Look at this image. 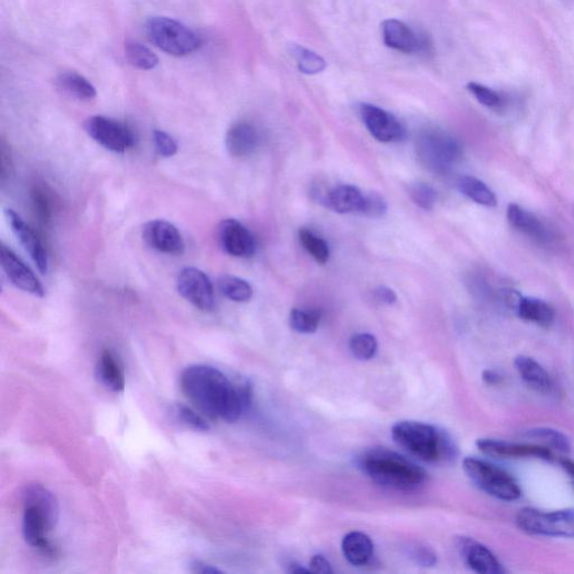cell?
<instances>
[{
	"mask_svg": "<svg viewBox=\"0 0 574 574\" xmlns=\"http://www.w3.org/2000/svg\"><path fill=\"white\" fill-rule=\"evenodd\" d=\"M180 384L185 397L212 420L237 422L252 405L248 384L235 385L211 366H189L182 373Z\"/></svg>",
	"mask_w": 574,
	"mask_h": 574,
	"instance_id": "6da1fadb",
	"label": "cell"
},
{
	"mask_svg": "<svg viewBox=\"0 0 574 574\" xmlns=\"http://www.w3.org/2000/svg\"><path fill=\"white\" fill-rule=\"evenodd\" d=\"M357 463L359 469L373 483L394 491H416L423 486L428 478L423 468L386 448L365 451Z\"/></svg>",
	"mask_w": 574,
	"mask_h": 574,
	"instance_id": "7a4b0ae2",
	"label": "cell"
},
{
	"mask_svg": "<svg viewBox=\"0 0 574 574\" xmlns=\"http://www.w3.org/2000/svg\"><path fill=\"white\" fill-rule=\"evenodd\" d=\"M392 437L399 448L420 461L439 463L456 457L450 436L435 425L401 421L394 424Z\"/></svg>",
	"mask_w": 574,
	"mask_h": 574,
	"instance_id": "3957f363",
	"label": "cell"
},
{
	"mask_svg": "<svg viewBox=\"0 0 574 574\" xmlns=\"http://www.w3.org/2000/svg\"><path fill=\"white\" fill-rule=\"evenodd\" d=\"M461 143L439 129H429L416 139V155L421 164L433 173L448 174L462 159Z\"/></svg>",
	"mask_w": 574,
	"mask_h": 574,
	"instance_id": "277c9868",
	"label": "cell"
},
{
	"mask_svg": "<svg viewBox=\"0 0 574 574\" xmlns=\"http://www.w3.org/2000/svg\"><path fill=\"white\" fill-rule=\"evenodd\" d=\"M467 477L487 495L504 501H514L522 496L515 479L499 467L483 459L468 457L462 461Z\"/></svg>",
	"mask_w": 574,
	"mask_h": 574,
	"instance_id": "5b68a950",
	"label": "cell"
},
{
	"mask_svg": "<svg viewBox=\"0 0 574 574\" xmlns=\"http://www.w3.org/2000/svg\"><path fill=\"white\" fill-rule=\"evenodd\" d=\"M146 34L153 44L173 57H186L201 46V40L185 24L168 17H152Z\"/></svg>",
	"mask_w": 574,
	"mask_h": 574,
	"instance_id": "8992f818",
	"label": "cell"
},
{
	"mask_svg": "<svg viewBox=\"0 0 574 574\" xmlns=\"http://www.w3.org/2000/svg\"><path fill=\"white\" fill-rule=\"evenodd\" d=\"M517 526L535 537L574 539V509L544 512L523 508L516 516Z\"/></svg>",
	"mask_w": 574,
	"mask_h": 574,
	"instance_id": "52a82bcc",
	"label": "cell"
},
{
	"mask_svg": "<svg viewBox=\"0 0 574 574\" xmlns=\"http://www.w3.org/2000/svg\"><path fill=\"white\" fill-rule=\"evenodd\" d=\"M381 35L387 48L404 54L429 55L433 52L431 38L416 32L402 20L389 19L381 23Z\"/></svg>",
	"mask_w": 574,
	"mask_h": 574,
	"instance_id": "ba28073f",
	"label": "cell"
},
{
	"mask_svg": "<svg viewBox=\"0 0 574 574\" xmlns=\"http://www.w3.org/2000/svg\"><path fill=\"white\" fill-rule=\"evenodd\" d=\"M83 127L86 133L106 150L124 153L134 146L133 131L112 118L92 116L87 119Z\"/></svg>",
	"mask_w": 574,
	"mask_h": 574,
	"instance_id": "9c48e42d",
	"label": "cell"
},
{
	"mask_svg": "<svg viewBox=\"0 0 574 574\" xmlns=\"http://www.w3.org/2000/svg\"><path fill=\"white\" fill-rule=\"evenodd\" d=\"M177 292L183 299L204 312L216 308L215 290L209 276L195 267H185L177 275Z\"/></svg>",
	"mask_w": 574,
	"mask_h": 574,
	"instance_id": "30bf717a",
	"label": "cell"
},
{
	"mask_svg": "<svg viewBox=\"0 0 574 574\" xmlns=\"http://www.w3.org/2000/svg\"><path fill=\"white\" fill-rule=\"evenodd\" d=\"M361 121L366 129L381 143H397L405 138V129L393 114L371 104H361Z\"/></svg>",
	"mask_w": 574,
	"mask_h": 574,
	"instance_id": "8fae6325",
	"label": "cell"
},
{
	"mask_svg": "<svg viewBox=\"0 0 574 574\" xmlns=\"http://www.w3.org/2000/svg\"><path fill=\"white\" fill-rule=\"evenodd\" d=\"M218 240L221 248L231 256L249 258L256 253L253 233L235 219H225L219 224Z\"/></svg>",
	"mask_w": 574,
	"mask_h": 574,
	"instance_id": "7c38bea8",
	"label": "cell"
},
{
	"mask_svg": "<svg viewBox=\"0 0 574 574\" xmlns=\"http://www.w3.org/2000/svg\"><path fill=\"white\" fill-rule=\"evenodd\" d=\"M0 263L4 271L16 287L37 297H43L45 290L33 271L5 245L0 248Z\"/></svg>",
	"mask_w": 574,
	"mask_h": 574,
	"instance_id": "4fadbf2b",
	"label": "cell"
},
{
	"mask_svg": "<svg viewBox=\"0 0 574 574\" xmlns=\"http://www.w3.org/2000/svg\"><path fill=\"white\" fill-rule=\"evenodd\" d=\"M143 240L151 248L169 255L185 252V240L176 225L165 220H152L143 227Z\"/></svg>",
	"mask_w": 574,
	"mask_h": 574,
	"instance_id": "5bb4252c",
	"label": "cell"
},
{
	"mask_svg": "<svg viewBox=\"0 0 574 574\" xmlns=\"http://www.w3.org/2000/svg\"><path fill=\"white\" fill-rule=\"evenodd\" d=\"M5 216L10 224L12 232L20 240V245L33 259L38 271L42 274L48 273L49 271V257L46 253L44 245L42 244L40 238L37 237L36 232L33 231L29 225L25 223L19 214L12 209H5Z\"/></svg>",
	"mask_w": 574,
	"mask_h": 574,
	"instance_id": "9a60e30c",
	"label": "cell"
},
{
	"mask_svg": "<svg viewBox=\"0 0 574 574\" xmlns=\"http://www.w3.org/2000/svg\"><path fill=\"white\" fill-rule=\"evenodd\" d=\"M456 546L468 568L480 574H503L505 570L499 561L484 544L470 538H458Z\"/></svg>",
	"mask_w": 574,
	"mask_h": 574,
	"instance_id": "2e32d148",
	"label": "cell"
},
{
	"mask_svg": "<svg viewBox=\"0 0 574 574\" xmlns=\"http://www.w3.org/2000/svg\"><path fill=\"white\" fill-rule=\"evenodd\" d=\"M478 449L487 456L497 458H538L552 460V452L546 446L529 444H513V442L496 439H479Z\"/></svg>",
	"mask_w": 574,
	"mask_h": 574,
	"instance_id": "e0dca14e",
	"label": "cell"
},
{
	"mask_svg": "<svg viewBox=\"0 0 574 574\" xmlns=\"http://www.w3.org/2000/svg\"><path fill=\"white\" fill-rule=\"evenodd\" d=\"M507 219L512 227L516 231L524 233L531 240H533L539 244H548L552 241L553 235L550 229L538 218L537 216L531 212L523 209L517 204H509L507 209Z\"/></svg>",
	"mask_w": 574,
	"mask_h": 574,
	"instance_id": "ac0fdd59",
	"label": "cell"
},
{
	"mask_svg": "<svg viewBox=\"0 0 574 574\" xmlns=\"http://www.w3.org/2000/svg\"><path fill=\"white\" fill-rule=\"evenodd\" d=\"M225 148L229 154L237 159L252 155L259 144V134L249 122H240L233 124L225 134Z\"/></svg>",
	"mask_w": 574,
	"mask_h": 574,
	"instance_id": "d6986e66",
	"label": "cell"
},
{
	"mask_svg": "<svg viewBox=\"0 0 574 574\" xmlns=\"http://www.w3.org/2000/svg\"><path fill=\"white\" fill-rule=\"evenodd\" d=\"M326 206L338 214H361L364 209L365 194L352 185H339L331 190L325 198Z\"/></svg>",
	"mask_w": 574,
	"mask_h": 574,
	"instance_id": "ffe728a7",
	"label": "cell"
},
{
	"mask_svg": "<svg viewBox=\"0 0 574 574\" xmlns=\"http://www.w3.org/2000/svg\"><path fill=\"white\" fill-rule=\"evenodd\" d=\"M514 365H515L518 375L531 389L543 394L552 392L553 387H554L552 377L537 360L527 356H518L514 361Z\"/></svg>",
	"mask_w": 574,
	"mask_h": 574,
	"instance_id": "44dd1931",
	"label": "cell"
},
{
	"mask_svg": "<svg viewBox=\"0 0 574 574\" xmlns=\"http://www.w3.org/2000/svg\"><path fill=\"white\" fill-rule=\"evenodd\" d=\"M342 550L348 562L355 567H364L373 559V543L368 535L350 531L342 539Z\"/></svg>",
	"mask_w": 574,
	"mask_h": 574,
	"instance_id": "7402d4cb",
	"label": "cell"
},
{
	"mask_svg": "<svg viewBox=\"0 0 574 574\" xmlns=\"http://www.w3.org/2000/svg\"><path fill=\"white\" fill-rule=\"evenodd\" d=\"M97 373L100 381L114 393H122L125 389V373L121 361L114 352H102L97 365Z\"/></svg>",
	"mask_w": 574,
	"mask_h": 574,
	"instance_id": "603a6c76",
	"label": "cell"
},
{
	"mask_svg": "<svg viewBox=\"0 0 574 574\" xmlns=\"http://www.w3.org/2000/svg\"><path fill=\"white\" fill-rule=\"evenodd\" d=\"M518 317L523 320L537 323L539 326H551L555 318V312L546 302L531 297H521L516 306Z\"/></svg>",
	"mask_w": 574,
	"mask_h": 574,
	"instance_id": "cb8c5ba5",
	"label": "cell"
},
{
	"mask_svg": "<svg viewBox=\"0 0 574 574\" xmlns=\"http://www.w3.org/2000/svg\"><path fill=\"white\" fill-rule=\"evenodd\" d=\"M57 84L61 90L78 100L90 101L97 97L96 88L92 86L90 81L76 72H65L59 75Z\"/></svg>",
	"mask_w": 574,
	"mask_h": 574,
	"instance_id": "d4e9b609",
	"label": "cell"
},
{
	"mask_svg": "<svg viewBox=\"0 0 574 574\" xmlns=\"http://www.w3.org/2000/svg\"><path fill=\"white\" fill-rule=\"evenodd\" d=\"M458 189L467 198L484 207H496L497 198L494 193L483 181L474 177H461L458 180Z\"/></svg>",
	"mask_w": 574,
	"mask_h": 574,
	"instance_id": "484cf974",
	"label": "cell"
},
{
	"mask_svg": "<svg viewBox=\"0 0 574 574\" xmlns=\"http://www.w3.org/2000/svg\"><path fill=\"white\" fill-rule=\"evenodd\" d=\"M218 287L221 295L227 297L228 300L237 302V303H246L252 300V287L245 279L236 278V276H223L219 279Z\"/></svg>",
	"mask_w": 574,
	"mask_h": 574,
	"instance_id": "4316f807",
	"label": "cell"
},
{
	"mask_svg": "<svg viewBox=\"0 0 574 574\" xmlns=\"http://www.w3.org/2000/svg\"><path fill=\"white\" fill-rule=\"evenodd\" d=\"M526 437L538 440L547 449L559 451L561 453H569L571 451V444L569 437L558 429L550 428H538L526 432Z\"/></svg>",
	"mask_w": 574,
	"mask_h": 574,
	"instance_id": "83f0119b",
	"label": "cell"
},
{
	"mask_svg": "<svg viewBox=\"0 0 574 574\" xmlns=\"http://www.w3.org/2000/svg\"><path fill=\"white\" fill-rule=\"evenodd\" d=\"M291 54L296 61L297 67L302 74L304 75H318L326 70V62L325 59L312 50L303 48L301 45H292Z\"/></svg>",
	"mask_w": 574,
	"mask_h": 574,
	"instance_id": "f1b7e54d",
	"label": "cell"
},
{
	"mask_svg": "<svg viewBox=\"0 0 574 574\" xmlns=\"http://www.w3.org/2000/svg\"><path fill=\"white\" fill-rule=\"evenodd\" d=\"M126 58L131 66L139 70H153L159 65V58L145 45L130 41L125 44Z\"/></svg>",
	"mask_w": 574,
	"mask_h": 574,
	"instance_id": "f546056e",
	"label": "cell"
},
{
	"mask_svg": "<svg viewBox=\"0 0 574 574\" xmlns=\"http://www.w3.org/2000/svg\"><path fill=\"white\" fill-rule=\"evenodd\" d=\"M299 238L302 246H303L306 252L316 259L317 263L325 265L329 261L330 249L326 240L318 237L316 233L308 231V229H301Z\"/></svg>",
	"mask_w": 574,
	"mask_h": 574,
	"instance_id": "4dcf8cb0",
	"label": "cell"
},
{
	"mask_svg": "<svg viewBox=\"0 0 574 574\" xmlns=\"http://www.w3.org/2000/svg\"><path fill=\"white\" fill-rule=\"evenodd\" d=\"M321 316L317 310L295 309L290 314V326L299 334H314L320 325Z\"/></svg>",
	"mask_w": 574,
	"mask_h": 574,
	"instance_id": "1f68e13d",
	"label": "cell"
},
{
	"mask_svg": "<svg viewBox=\"0 0 574 574\" xmlns=\"http://www.w3.org/2000/svg\"><path fill=\"white\" fill-rule=\"evenodd\" d=\"M350 351L355 358L361 361L371 360L378 350L377 339L371 334H355L350 339Z\"/></svg>",
	"mask_w": 574,
	"mask_h": 574,
	"instance_id": "d6a6232c",
	"label": "cell"
},
{
	"mask_svg": "<svg viewBox=\"0 0 574 574\" xmlns=\"http://www.w3.org/2000/svg\"><path fill=\"white\" fill-rule=\"evenodd\" d=\"M173 414L178 422L185 425L186 428L194 429V431L207 432L210 429V424L208 423V421L189 406L177 404L173 407Z\"/></svg>",
	"mask_w": 574,
	"mask_h": 574,
	"instance_id": "836d02e7",
	"label": "cell"
},
{
	"mask_svg": "<svg viewBox=\"0 0 574 574\" xmlns=\"http://www.w3.org/2000/svg\"><path fill=\"white\" fill-rule=\"evenodd\" d=\"M468 91L473 95L476 99L489 109H499L503 107L504 99L494 89L484 86L478 83H469L467 84Z\"/></svg>",
	"mask_w": 574,
	"mask_h": 574,
	"instance_id": "e575fe53",
	"label": "cell"
},
{
	"mask_svg": "<svg viewBox=\"0 0 574 574\" xmlns=\"http://www.w3.org/2000/svg\"><path fill=\"white\" fill-rule=\"evenodd\" d=\"M411 199L416 206L423 210H432L436 202V193L431 185L427 183H415L410 188Z\"/></svg>",
	"mask_w": 574,
	"mask_h": 574,
	"instance_id": "d590c367",
	"label": "cell"
},
{
	"mask_svg": "<svg viewBox=\"0 0 574 574\" xmlns=\"http://www.w3.org/2000/svg\"><path fill=\"white\" fill-rule=\"evenodd\" d=\"M32 203L38 220L41 223L48 224L51 216H52V206H51L49 195L43 189L35 188L33 190Z\"/></svg>",
	"mask_w": 574,
	"mask_h": 574,
	"instance_id": "8d00e7d4",
	"label": "cell"
},
{
	"mask_svg": "<svg viewBox=\"0 0 574 574\" xmlns=\"http://www.w3.org/2000/svg\"><path fill=\"white\" fill-rule=\"evenodd\" d=\"M387 212V202L381 195L371 193L365 195L364 209L360 215L368 216V218L380 219Z\"/></svg>",
	"mask_w": 574,
	"mask_h": 574,
	"instance_id": "74e56055",
	"label": "cell"
},
{
	"mask_svg": "<svg viewBox=\"0 0 574 574\" xmlns=\"http://www.w3.org/2000/svg\"><path fill=\"white\" fill-rule=\"evenodd\" d=\"M153 140H154V146L161 157H172L177 153V144L171 135L165 133L163 130H155L153 133Z\"/></svg>",
	"mask_w": 574,
	"mask_h": 574,
	"instance_id": "f35d334b",
	"label": "cell"
},
{
	"mask_svg": "<svg viewBox=\"0 0 574 574\" xmlns=\"http://www.w3.org/2000/svg\"><path fill=\"white\" fill-rule=\"evenodd\" d=\"M411 558L416 563L422 565V567H432L436 563V555L431 550L425 546H414L411 548Z\"/></svg>",
	"mask_w": 574,
	"mask_h": 574,
	"instance_id": "ab89813d",
	"label": "cell"
},
{
	"mask_svg": "<svg viewBox=\"0 0 574 574\" xmlns=\"http://www.w3.org/2000/svg\"><path fill=\"white\" fill-rule=\"evenodd\" d=\"M310 571L314 573L329 574L333 573L334 570L331 568L329 561L321 554L314 555L310 561Z\"/></svg>",
	"mask_w": 574,
	"mask_h": 574,
	"instance_id": "60d3db41",
	"label": "cell"
},
{
	"mask_svg": "<svg viewBox=\"0 0 574 574\" xmlns=\"http://www.w3.org/2000/svg\"><path fill=\"white\" fill-rule=\"evenodd\" d=\"M373 295H375V299L382 304L392 305L397 301V293H395L392 288L386 287H377L376 290L373 291Z\"/></svg>",
	"mask_w": 574,
	"mask_h": 574,
	"instance_id": "b9f144b4",
	"label": "cell"
},
{
	"mask_svg": "<svg viewBox=\"0 0 574 574\" xmlns=\"http://www.w3.org/2000/svg\"><path fill=\"white\" fill-rule=\"evenodd\" d=\"M191 571L199 574H216L223 573L220 569L214 567V565L202 562V561L195 560L191 564Z\"/></svg>",
	"mask_w": 574,
	"mask_h": 574,
	"instance_id": "7bdbcfd3",
	"label": "cell"
},
{
	"mask_svg": "<svg viewBox=\"0 0 574 574\" xmlns=\"http://www.w3.org/2000/svg\"><path fill=\"white\" fill-rule=\"evenodd\" d=\"M483 380L488 385H499L503 381V378L497 372L486 371L483 373Z\"/></svg>",
	"mask_w": 574,
	"mask_h": 574,
	"instance_id": "ee69618b",
	"label": "cell"
},
{
	"mask_svg": "<svg viewBox=\"0 0 574 574\" xmlns=\"http://www.w3.org/2000/svg\"><path fill=\"white\" fill-rule=\"evenodd\" d=\"M561 465H562L564 470L570 475V477L572 478L574 484V462L572 460H569V459H563V460L561 461Z\"/></svg>",
	"mask_w": 574,
	"mask_h": 574,
	"instance_id": "f6af8a7d",
	"label": "cell"
},
{
	"mask_svg": "<svg viewBox=\"0 0 574 574\" xmlns=\"http://www.w3.org/2000/svg\"><path fill=\"white\" fill-rule=\"evenodd\" d=\"M288 572L291 573H308L311 572L308 569H304L303 567H301L299 564H291L290 565V570H288Z\"/></svg>",
	"mask_w": 574,
	"mask_h": 574,
	"instance_id": "bcb514c9",
	"label": "cell"
}]
</instances>
